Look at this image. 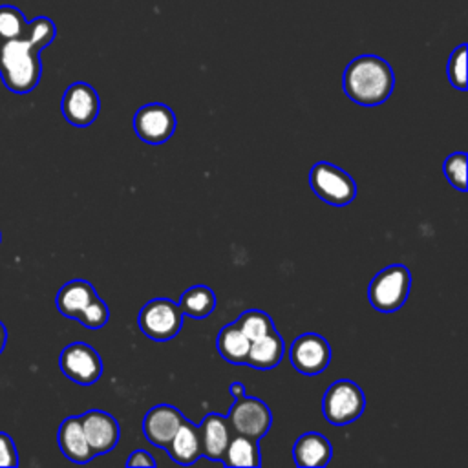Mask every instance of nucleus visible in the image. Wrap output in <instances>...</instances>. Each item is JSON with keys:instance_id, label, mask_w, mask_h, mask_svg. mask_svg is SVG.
<instances>
[{"instance_id": "nucleus-1", "label": "nucleus", "mask_w": 468, "mask_h": 468, "mask_svg": "<svg viewBox=\"0 0 468 468\" xmlns=\"http://www.w3.org/2000/svg\"><path fill=\"white\" fill-rule=\"evenodd\" d=\"M395 75L391 66L377 55L353 58L342 75L344 93L360 106H378L393 91Z\"/></svg>"}, {"instance_id": "nucleus-2", "label": "nucleus", "mask_w": 468, "mask_h": 468, "mask_svg": "<svg viewBox=\"0 0 468 468\" xmlns=\"http://www.w3.org/2000/svg\"><path fill=\"white\" fill-rule=\"evenodd\" d=\"M42 75L40 49L27 38L0 42V79L13 93H29Z\"/></svg>"}, {"instance_id": "nucleus-3", "label": "nucleus", "mask_w": 468, "mask_h": 468, "mask_svg": "<svg viewBox=\"0 0 468 468\" xmlns=\"http://www.w3.org/2000/svg\"><path fill=\"white\" fill-rule=\"evenodd\" d=\"M411 272L402 263H393L378 271L367 287V298L375 311L395 313L408 300Z\"/></svg>"}, {"instance_id": "nucleus-4", "label": "nucleus", "mask_w": 468, "mask_h": 468, "mask_svg": "<svg viewBox=\"0 0 468 468\" xmlns=\"http://www.w3.org/2000/svg\"><path fill=\"white\" fill-rule=\"evenodd\" d=\"M366 408V395L362 388L349 380L340 378L333 382L322 399V413L333 426H347L355 422Z\"/></svg>"}, {"instance_id": "nucleus-5", "label": "nucleus", "mask_w": 468, "mask_h": 468, "mask_svg": "<svg viewBox=\"0 0 468 468\" xmlns=\"http://www.w3.org/2000/svg\"><path fill=\"white\" fill-rule=\"evenodd\" d=\"M309 185L316 197L331 207H346L356 197L355 179L346 170L327 161L313 165L309 172Z\"/></svg>"}, {"instance_id": "nucleus-6", "label": "nucleus", "mask_w": 468, "mask_h": 468, "mask_svg": "<svg viewBox=\"0 0 468 468\" xmlns=\"http://www.w3.org/2000/svg\"><path fill=\"white\" fill-rule=\"evenodd\" d=\"M143 335L155 342H166L179 335L183 327V313L179 303L170 298H154L143 305L137 316Z\"/></svg>"}, {"instance_id": "nucleus-7", "label": "nucleus", "mask_w": 468, "mask_h": 468, "mask_svg": "<svg viewBox=\"0 0 468 468\" xmlns=\"http://www.w3.org/2000/svg\"><path fill=\"white\" fill-rule=\"evenodd\" d=\"M60 371L80 386L95 384L102 375V360L99 353L86 342L68 344L58 358Z\"/></svg>"}, {"instance_id": "nucleus-8", "label": "nucleus", "mask_w": 468, "mask_h": 468, "mask_svg": "<svg viewBox=\"0 0 468 468\" xmlns=\"http://www.w3.org/2000/svg\"><path fill=\"white\" fill-rule=\"evenodd\" d=\"M227 419L232 433L247 435L258 441L269 431L272 424V413L269 406L263 400L247 395L232 402Z\"/></svg>"}, {"instance_id": "nucleus-9", "label": "nucleus", "mask_w": 468, "mask_h": 468, "mask_svg": "<svg viewBox=\"0 0 468 468\" xmlns=\"http://www.w3.org/2000/svg\"><path fill=\"white\" fill-rule=\"evenodd\" d=\"M177 126L174 112L163 102H150L141 106L133 115V130L143 143L163 144L166 143Z\"/></svg>"}, {"instance_id": "nucleus-10", "label": "nucleus", "mask_w": 468, "mask_h": 468, "mask_svg": "<svg viewBox=\"0 0 468 468\" xmlns=\"http://www.w3.org/2000/svg\"><path fill=\"white\" fill-rule=\"evenodd\" d=\"M289 360L298 373L318 375L331 362V347L324 336L316 333H303L292 340Z\"/></svg>"}, {"instance_id": "nucleus-11", "label": "nucleus", "mask_w": 468, "mask_h": 468, "mask_svg": "<svg viewBox=\"0 0 468 468\" xmlns=\"http://www.w3.org/2000/svg\"><path fill=\"white\" fill-rule=\"evenodd\" d=\"M99 110L101 99L91 84L73 82L66 88L60 101V112L69 124L79 128L90 126L97 119Z\"/></svg>"}, {"instance_id": "nucleus-12", "label": "nucleus", "mask_w": 468, "mask_h": 468, "mask_svg": "<svg viewBox=\"0 0 468 468\" xmlns=\"http://www.w3.org/2000/svg\"><path fill=\"white\" fill-rule=\"evenodd\" d=\"M79 417L93 455H104L117 446L121 439V428L113 415L102 410H88Z\"/></svg>"}, {"instance_id": "nucleus-13", "label": "nucleus", "mask_w": 468, "mask_h": 468, "mask_svg": "<svg viewBox=\"0 0 468 468\" xmlns=\"http://www.w3.org/2000/svg\"><path fill=\"white\" fill-rule=\"evenodd\" d=\"M185 420V415L172 404H155L143 417V433L157 448H166L177 428Z\"/></svg>"}, {"instance_id": "nucleus-14", "label": "nucleus", "mask_w": 468, "mask_h": 468, "mask_svg": "<svg viewBox=\"0 0 468 468\" xmlns=\"http://www.w3.org/2000/svg\"><path fill=\"white\" fill-rule=\"evenodd\" d=\"M331 455L329 439L318 431L302 433L292 446V459L300 468H324L331 461Z\"/></svg>"}, {"instance_id": "nucleus-15", "label": "nucleus", "mask_w": 468, "mask_h": 468, "mask_svg": "<svg viewBox=\"0 0 468 468\" xmlns=\"http://www.w3.org/2000/svg\"><path fill=\"white\" fill-rule=\"evenodd\" d=\"M203 455L210 461H221L225 448L232 437V430L229 419L219 413H208L197 424Z\"/></svg>"}, {"instance_id": "nucleus-16", "label": "nucleus", "mask_w": 468, "mask_h": 468, "mask_svg": "<svg viewBox=\"0 0 468 468\" xmlns=\"http://www.w3.org/2000/svg\"><path fill=\"white\" fill-rule=\"evenodd\" d=\"M57 441H58L60 452L71 463L84 464L95 457L86 441V435H84V430L80 424V417H66L58 426Z\"/></svg>"}, {"instance_id": "nucleus-17", "label": "nucleus", "mask_w": 468, "mask_h": 468, "mask_svg": "<svg viewBox=\"0 0 468 468\" xmlns=\"http://www.w3.org/2000/svg\"><path fill=\"white\" fill-rule=\"evenodd\" d=\"M165 450L168 452L170 459L176 461L177 464L181 466L194 464L199 457H203V446H201L197 424L185 419Z\"/></svg>"}, {"instance_id": "nucleus-18", "label": "nucleus", "mask_w": 468, "mask_h": 468, "mask_svg": "<svg viewBox=\"0 0 468 468\" xmlns=\"http://www.w3.org/2000/svg\"><path fill=\"white\" fill-rule=\"evenodd\" d=\"M285 355V344L278 329H272L261 338L250 342L245 364L254 369H272L276 367Z\"/></svg>"}, {"instance_id": "nucleus-19", "label": "nucleus", "mask_w": 468, "mask_h": 468, "mask_svg": "<svg viewBox=\"0 0 468 468\" xmlns=\"http://www.w3.org/2000/svg\"><path fill=\"white\" fill-rule=\"evenodd\" d=\"M97 296L95 287L86 280H71L64 283L55 298V305L66 318L77 320L84 307Z\"/></svg>"}, {"instance_id": "nucleus-20", "label": "nucleus", "mask_w": 468, "mask_h": 468, "mask_svg": "<svg viewBox=\"0 0 468 468\" xmlns=\"http://www.w3.org/2000/svg\"><path fill=\"white\" fill-rule=\"evenodd\" d=\"M225 466H243V468H258L261 464L260 457V442L258 439L232 433L225 453L221 457Z\"/></svg>"}, {"instance_id": "nucleus-21", "label": "nucleus", "mask_w": 468, "mask_h": 468, "mask_svg": "<svg viewBox=\"0 0 468 468\" xmlns=\"http://www.w3.org/2000/svg\"><path fill=\"white\" fill-rule=\"evenodd\" d=\"M249 347L250 340L241 333V329L236 324L221 327V331L216 336V349L219 356L229 364H245Z\"/></svg>"}, {"instance_id": "nucleus-22", "label": "nucleus", "mask_w": 468, "mask_h": 468, "mask_svg": "<svg viewBox=\"0 0 468 468\" xmlns=\"http://www.w3.org/2000/svg\"><path fill=\"white\" fill-rule=\"evenodd\" d=\"M216 294L208 285H192L181 294L179 307L183 314L203 320L216 309Z\"/></svg>"}, {"instance_id": "nucleus-23", "label": "nucleus", "mask_w": 468, "mask_h": 468, "mask_svg": "<svg viewBox=\"0 0 468 468\" xmlns=\"http://www.w3.org/2000/svg\"><path fill=\"white\" fill-rule=\"evenodd\" d=\"M234 324L241 329V333L250 342L256 340V338H261L267 333H271L272 329H276L272 318L265 311H260V309H247V311H243Z\"/></svg>"}, {"instance_id": "nucleus-24", "label": "nucleus", "mask_w": 468, "mask_h": 468, "mask_svg": "<svg viewBox=\"0 0 468 468\" xmlns=\"http://www.w3.org/2000/svg\"><path fill=\"white\" fill-rule=\"evenodd\" d=\"M27 18L24 13L9 4L0 5V42L24 38L27 33Z\"/></svg>"}, {"instance_id": "nucleus-25", "label": "nucleus", "mask_w": 468, "mask_h": 468, "mask_svg": "<svg viewBox=\"0 0 468 468\" xmlns=\"http://www.w3.org/2000/svg\"><path fill=\"white\" fill-rule=\"evenodd\" d=\"M57 35V27L51 18L48 16H37L27 22V33L24 38H27L37 49L48 48Z\"/></svg>"}, {"instance_id": "nucleus-26", "label": "nucleus", "mask_w": 468, "mask_h": 468, "mask_svg": "<svg viewBox=\"0 0 468 468\" xmlns=\"http://www.w3.org/2000/svg\"><path fill=\"white\" fill-rule=\"evenodd\" d=\"M466 159L464 152H453L444 159L442 166L448 183L459 192H466Z\"/></svg>"}, {"instance_id": "nucleus-27", "label": "nucleus", "mask_w": 468, "mask_h": 468, "mask_svg": "<svg viewBox=\"0 0 468 468\" xmlns=\"http://www.w3.org/2000/svg\"><path fill=\"white\" fill-rule=\"evenodd\" d=\"M108 318H110V309L106 302L97 294L77 316V322H80L88 329H101L108 324Z\"/></svg>"}, {"instance_id": "nucleus-28", "label": "nucleus", "mask_w": 468, "mask_h": 468, "mask_svg": "<svg viewBox=\"0 0 468 468\" xmlns=\"http://www.w3.org/2000/svg\"><path fill=\"white\" fill-rule=\"evenodd\" d=\"M448 80L453 88L466 90V44L457 46L448 58Z\"/></svg>"}, {"instance_id": "nucleus-29", "label": "nucleus", "mask_w": 468, "mask_h": 468, "mask_svg": "<svg viewBox=\"0 0 468 468\" xmlns=\"http://www.w3.org/2000/svg\"><path fill=\"white\" fill-rule=\"evenodd\" d=\"M0 466H7V468L18 466L16 446H15L11 435H7L4 431H0Z\"/></svg>"}, {"instance_id": "nucleus-30", "label": "nucleus", "mask_w": 468, "mask_h": 468, "mask_svg": "<svg viewBox=\"0 0 468 468\" xmlns=\"http://www.w3.org/2000/svg\"><path fill=\"white\" fill-rule=\"evenodd\" d=\"M157 463L152 457L150 452L146 450H135L130 453V457L126 459V466H146V468H154Z\"/></svg>"}, {"instance_id": "nucleus-31", "label": "nucleus", "mask_w": 468, "mask_h": 468, "mask_svg": "<svg viewBox=\"0 0 468 468\" xmlns=\"http://www.w3.org/2000/svg\"><path fill=\"white\" fill-rule=\"evenodd\" d=\"M229 393H230V397H232L234 400H238V399H241V397L247 395V389H245V386H243L241 382H232V384L229 386Z\"/></svg>"}, {"instance_id": "nucleus-32", "label": "nucleus", "mask_w": 468, "mask_h": 468, "mask_svg": "<svg viewBox=\"0 0 468 468\" xmlns=\"http://www.w3.org/2000/svg\"><path fill=\"white\" fill-rule=\"evenodd\" d=\"M5 342H7V331H5L4 324L0 322V353H2L4 347H5Z\"/></svg>"}, {"instance_id": "nucleus-33", "label": "nucleus", "mask_w": 468, "mask_h": 468, "mask_svg": "<svg viewBox=\"0 0 468 468\" xmlns=\"http://www.w3.org/2000/svg\"><path fill=\"white\" fill-rule=\"evenodd\" d=\"M0 241H2V236H0Z\"/></svg>"}]
</instances>
